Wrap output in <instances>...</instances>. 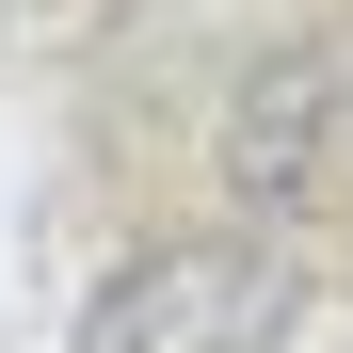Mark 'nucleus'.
I'll return each mask as SVG.
<instances>
[{"label": "nucleus", "instance_id": "1", "mask_svg": "<svg viewBox=\"0 0 353 353\" xmlns=\"http://www.w3.org/2000/svg\"><path fill=\"white\" fill-rule=\"evenodd\" d=\"M289 305H305V273H289V241H257V225H209V241H161L97 289L81 353H273Z\"/></svg>", "mask_w": 353, "mask_h": 353}, {"label": "nucleus", "instance_id": "2", "mask_svg": "<svg viewBox=\"0 0 353 353\" xmlns=\"http://www.w3.org/2000/svg\"><path fill=\"white\" fill-rule=\"evenodd\" d=\"M337 145V32H289L241 65V97H225V193L241 209H305V176Z\"/></svg>", "mask_w": 353, "mask_h": 353}]
</instances>
